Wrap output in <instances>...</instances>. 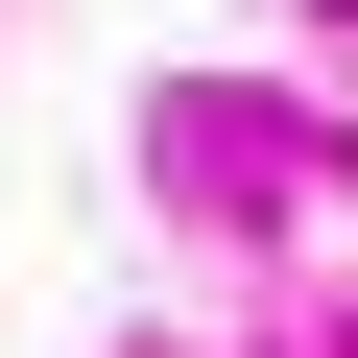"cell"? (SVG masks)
<instances>
[{"label":"cell","instance_id":"6da1fadb","mask_svg":"<svg viewBox=\"0 0 358 358\" xmlns=\"http://www.w3.org/2000/svg\"><path fill=\"white\" fill-rule=\"evenodd\" d=\"M334 24H358V0H334Z\"/></svg>","mask_w":358,"mask_h":358}]
</instances>
